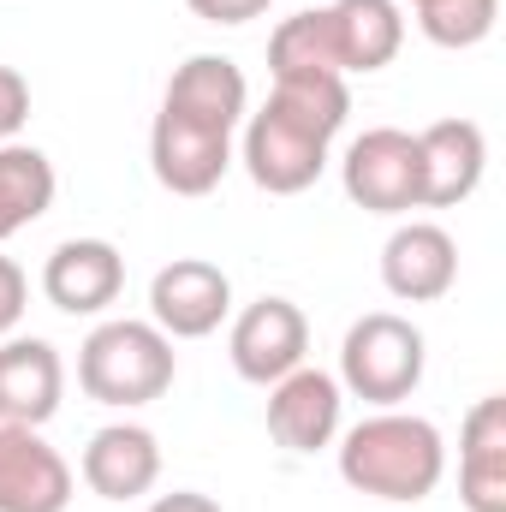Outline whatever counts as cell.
<instances>
[{
    "label": "cell",
    "mask_w": 506,
    "mask_h": 512,
    "mask_svg": "<svg viewBox=\"0 0 506 512\" xmlns=\"http://www.w3.org/2000/svg\"><path fill=\"white\" fill-rule=\"evenodd\" d=\"M441 471H447L441 429L429 417H411L393 405L364 417L358 429H346V441H340V477L376 501H423V495H435Z\"/></svg>",
    "instance_id": "6da1fadb"
},
{
    "label": "cell",
    "mask_w": 506,
    "mask_h": 512,
    "mask_svg": "<svg viewBox=\"0 0 506 512\" xmlns=\"http://www.w3.org/2000/svg\"><path fill=\"white\" fill-rule=\"evenodd\" d=\"M173 340L155 322H102L78 352V387L96 405H149L173 387Z\"/></svg>",
    "instance_id": "7a4b0ae2"
},
{
    "label": "cell",
    "mask_w": 506,
    "mask_h": 512,
    "mask_svg": "<svg viewBox=\"0 0 506 512\" xmlns=\"http://www.w3.org/2000/svg\"><path fill=\"white\" fill-rule=\"evenodd\" d=\"M423 382V334L393 316V310H370L346 328V346H340V387H352L358 399L370 405H399L411 399Z\"/></svg>",
    "instance_id": "3957f363"
},
{
    "label": "cell",
    "mask_w": 506,
    "mask_h": 512,
    "mask_svg": "<svg viewBox=\"0 0 506 512\" xmlns=\"http://www.w3.org/2000/svg\"><path fill=\"white\" fill-rule=\"evenodd\" d=\"M340 179H346V197L370 215H405L417 209V191H423V167H417V137L399 126H376L364 131L346 161H340Z\"/></svg>",
    "instance_id": "277c9868"
},
{
    "label": "cell",
    "mask_w": 506,
    "mask_h": 512,
    "mask_svg": "<svg viewBox=\"0 0 506 512\" xmlns=\"http://www.w3.org/2000/svg\"><path fill=\"white\" fill-rule=\"evenodd\" d=\"M227 310H233V280L203 256H179L149 280V316L167 340H203L227 322Z\"/></svg>",
    "instance_id": "5b68a950"
},
{
    "label": "cell",
    "mask_w": 506,
    "mask_h": 512,
    "mask_svg": "<svg viewBox=\"0 0 506 512\" xmlns=\"http://www.w3.org/2000/svg\"><path fill=\"white\" fill-rule=\"evenodd\" d=\"M322 167H328V137L274 114L268 102H262V114H251V126H245V173H251L256 191L298 197V191H310L322 179Z\"/></svg>",
    "instance_id": "8992f818"
},
{
    "label": "cell",
    "mask_w": 506,
    "mask_h": 512,
    "mask_svg": "<svg viewBox=\"0 0 506 512\" xmlns=\"http://www.w3.org/2000/svg\"><path fill=\"white\" fill-rule=\"evenodd\" d=\"M233 370L256 387H274L280 376H292L310 352V322L292 298H256L251 310L233 322Z\"/></svg>",
    "instance_id": "52a82bcc"
},
{
    "label": "cell",
    "mask_w": 506,
    "mask_h": 512,
    "mask_svg": "<svg viewBox=\"0 0 506 512\" xmlns=\"http://www.w3.org/2000/svg\"><path fill=\"white\" fill-rule=\"evenodd\" d=\"M149 167L173 197H209L233 167V137L161 108L149 126Z\"/></svg>",
    "instance_id": "ba28073f"
},
{
    "label": "cell",
    "mask_w": 506,
    "mask_h": 512,
    "mask_svg": "<svg viewBox=\"0 0 506 512\" xmlns=\"http://www.w3.org/2000/svg\"><path fill=\"white\" fill-rule=\"evenodd\" d=\"M72 465L42 441V429L0 423V512H66Z\"/></svg>",
    "instance_id": "9c48e42d"
},
{
    "label": "cell",
    "mask_w": 506,
    "mask_h": 512,
    "mask_svg": "<svg viewBox=\"0 0 506 512\" xmlns=\"http://www.w3.org/2000/svg\"><path fill=\"white\" fill-rule=\"evenodd\" d=\"M417 167H423L417 209H453L483 185L489 137L477 120H435V126L417 131Z\"/></svg>",
    "instance_id": "30bf717a"
},
{
    "label": "cell",
    "mask_w": 506,
    "mask_h": 512,
    "mask_svg": "<svg viewBox=\"0 0 506 512\" xmlns=\"http://www.w3.org/2000/svg\"><path fill=\"white\" fill-rule=\"evenodd\" d=\"M42 292L66 316H102L126 292V256L108 239H66L42 262Z\"/></svg>",
    "instance_id": "8fae6325"
},
{
    "label": "cell",
    "mask_w": 506,
    "mask_h": 512,
    "mask_svg": "<svg viewBox=\"0 0 506 512\" xmlns=\"http://www.w3.org/2000/svg\"><path fill=\"white\" fill-rule=\"evenodd\" d=\"M453 280H459V245L435 221H405L381 245V286L405 304H435L453 292Z\"/></svg>",
    "instance_id": "7c38bea8"
},
{
    "label": "cell",
    "mask_w": 506,
    "mask_h": 512,
    "mask_svg": "<svg viewBox=\"0 0 506 512\" xmlns=\"http://www.w3.org/2000/svg\"><path fill=\"white\" fill-rule=\"evenodd\" d=\"M340 382L328 370H292L280 376L268 393V435L286 447V453H316L340 435Z\"/></svg>",
    "instance_id": "4fadbf2b"
},
{
    "label": "cell",
    "mask_w": 506,
    "mask_h": 512,
    "mask_svg": "<svg viewBox=\"0 0 506 512\" xmlns=\"http://www.w3.org/2000/svg\"><path fill=\"white\" fill-rule=\"evenodd\" d=\"M161 108L179 114V120H197V126L233 137V126H239L245 108H251V84H245V72H239L227 54H191V60L167 78Z\"/></svg>",
    "instance_id": "5bb4252c"
},
{
    "label": "cell",
    "mask_w": 506,
    "mask_h": 512,
    "mask_svg": "<svg viewBox=\"0 0 506 512\" xmlns=\"http://www.w3.org/2000/svg\"><path fill=\"white\" fill-rule=\"evenodd\" d=\"M66 370L48 340H6L0 346V423L42 429L60 411Z\"/></svg>",
    "instance_id": "9a60e30c"
},
{
    "label": "cell",
    "mask_w": 506,
    "mask_h": 512,
    "mask_svg": "<svg viewBox=\"0 0 506 512\" xmlns=\"http://www.w3.org/2000/svg\"><path fill=\"white\" fill-rule=\"evenodd\" d=\"M161 477V441L137 423H108L84 447V483L102 501H137Z\"/></svg>",
    "instance_id": "2e32d148"
},
{
    "label": "cell",
    "mask_w": 506,
    "mask_h": 512,
    "mask_svg": "<svg viewBox=\"0 0 506 512\" xmlns=\"http://www.w3.org/2000/svg\"><path fill=\"white\" fill-rule=\"evenodd\" d=\"M459 495L471 512H506V399L489 393L471 405L459 435Z\"/></svg>",
    "instance_id": "e0dca14e"
},
{
    "label": "cell",
    "mask_w": 506,
    "mask_h": 512,
    "mask_svg": "<svg viewBox=\"0 0 506 512\" xmlns=\"http://www.w3.org/2000/svg\"><path fill=\"white\" fill-rule=\"evenodd\" d=\"M328 30H334L340 72H381L399 54V42H405L399 0H334L328 6Z\"/></svg>",
    "instance_id": "ac0fdd59"
},
{
    "label": "cell",
    "mask_w": 506,
    "mask_h": 512,
    "mask_svg": "<svg viewBox=\"0 0 506 512\" xmlns=\"http://www.w3.org/2000/svg\"><path fill=\"white\" fill-rule=\"evenodd\" d=\"M268 72H274V84L280 78H346L340 72V54H334L328 6L280 18V30L268 36Z\"/></svg>",
    "instance_id": "d6986e66"
},
{
    "label": "cell",
    "mask_w": 506,
    "mask_h": 512,
    "mask_svg": "<svg viewBox=\"0 0 506 512\" xmlns=\"http://www.w3.org/2000/svg\"><path fill=\"white\" fill-rule=\"evenodd\" d=\"M48 203H54V161L30 143H6L0 149V239L42 221Z\"/></svg>",
    "instance_id": "ffe728a7"
},
{
    "label": "cell",
    "mask_w": 506,
    "mask_h": 512,
    "mask_svg": "<svg viewBox=\"0 0 506 512\" xmlns=\"http://www.w3.org/2000/svg\"><path fill=\"white\" fill-rule=\"evenodd\" d=\"M268 108L334 143L340 126H346V114H352V96H346V78H280Z\"/></svg>",
    "instance_id": "44dd1931"
},
{
    "label": "cell",
    "mask_w": 506,
    "mask_h": 512,
    "mask_svg": "<svg viewBox=\"0 0 506 512\" xmlns=\"http://www.w3.org/2000/svg\"><path fill=\"white\" fill-rule=\"evenodd\" d=\"M501 18V0H423L417 6V30L435 48H477Z\"/></svg>",
    "instance_id": "7402d4cb"
},
{
    "label": "cell",
    "mask_w": 506,
    "mask_h": 512,
    "mask_svg": "<svg viewBox=\"0 0 506 512\" xmlns=\"http://www.w3.org/2000/svg\"><path fill=\"white\" fill-rule=\"evenodd\" d=\"M30 120V84L18 66H0V143H12Z\"/></svg>",
    "instance_id": "603a6c76"
},
{
    "label": "cell",
    "mask_w": 506,
    "mask_h": 512,
    "mask_svg": "<svg viewBox=\"0 0 506 512\" xmlns=\"http://www.w3.org/2000/svg\"><path fill=\"white\" fill-rule=\"evenodd\" d=\"M24 304H30V280H24V268H18L12 256H0V334L18 328Z\"/></svg>",
    "instance_id": "cb8c5ba5"
},
{
    "label": "cell",
    "mask_w": 506,
    "mask_h": 512,
    "mask_svg": "<svg viewBox=\"0 0 506 512\" xmlns=\"http://www.w3.org/2000/svg\"><path fill=\"white\" fill-rule=\"evenodd\" d=\"M203 24H251V18H262L274 0H185Z\"/></svg>",
    "instance_id": "d4e9b609"
},
{
    "label": "cell",
    "mask_w": 506,
    "mask_h": 512,
    "mask_svg": "<svg viewBox=\"0 0 506 512\" xmlns=\"http://www.w3.org/2000/svg\"><path fill=\"white\" fill-rule=\"evenodd\" d=\"M149 512H221L209 495H197V489H173V495H161V501H149Z\"/></svg>",
    "instance_id": "484cf974"
},
{
    "label": "cell",
    "mask_w": 506,
    "mask_h": 512,
    "mask_svg": "<svg viewBox=\"0 0 506 512\" xmlns=\"http://www.w3.org/2000/svg\"><path fill=\"white\" fill-rule=\"evenodd\" d=\"M411 6H423V0H411Z\"/></svg>",
    "instance_id": "4316f807"
}]
</instances>
